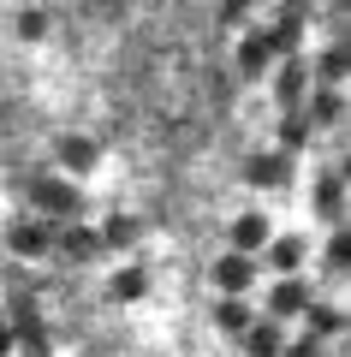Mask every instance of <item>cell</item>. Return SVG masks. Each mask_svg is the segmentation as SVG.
I'll return each instance as SVG.
<instances>
[{"label": "cell", "mask_w": 351, "mask_h": 357, "mask_svg": "<svg viewBox=\"0 0 351 357\" xmlns=\"http://www.w3.org/2000/svg\"><path fill=\"white\" fill-rule=\"evenodd\" d=\"M6 351H13V328H0V357H6Z\"/></svg>", "instance_id": "d6986e66"}, {"label": "cell", "mask_w": 351, "mask_h": 357, "mask_svg": "<svg viewBox=\"0 0 351 357\" xmlns=\"http://www.w3.org/2000/svg\"><path fill=\"white\" fill-rule=\"evenodd\" d=\"M239 60H244V72H256V66L268 60V36H256V42H244V54H239Z\"/></svg>", "instance_id": "8fae6325"}, {"label": "cell", "mask_w": 351, "mask_h": 357, "mask_svg": "<svg viewBox=\"0 0 351 357\" xmlns=\"http://www.w3.org/2000/svg\"><path fill=\"white\" fill-rule=\"evenodd\" d=\"M244 178H251V185H286V155H256V161L244 167Z\"/></svg>", "instance_id": "277c9868"}, {"label": "cell", "mask_w": 351, "mask_h": 357, "mask_svg": "<svg viewBox=\"0 0 351 357\" xmlns=\"http://www.w3.org/2000/svg\"><path fill=\"white\" fill-rule=\"evenodd\" d=\"M274 89H280V102H286V107L304 102V89H310V66H304V60H286V66H280V84H274Z\"/></svg>", "instance_id": "7a4b0ae2"}, {"label": "cell", "mask_w": 351, "mask_h": 357, "mask_svg": "<svg viewBox=\"0 0 351 357\" xmlns=\"http://www.w3.org/2000/svg\"><path fill=\"white\" fill-rule=\"evenodd\" d=\"M315 328H322V333H334V328H339V316H334L327 304H315Z\"/></svg>", "instance_id": "ac0fdd59"}, {"label": "cell", "mask_w": 351, "mask_h": 357, "mask_svg": "<svg viewBox=\"0 0 351 357\" xmlns=\"http://www.w3.org/2000/svg\"><path fill=\"white\" fill-rule=\"evenodd\" d=\"M280 357H327V351H322V345H315V340H298V345H292V351H280Z\"/></svg>", "instance_id": "e0dca14e"}, {"label": "cell", "mask_w": 351, "mask_h": 357, "mask_svg": "<svg viewBox=\"0 0 351 357\" xmlns=\"http://www.w3.org/2000/svg\"><path fill=\"white\" fill-rule=\"evenodd\" d=\"M232 244H239V256L244 250H262V244H268V220L262 215H239V220H232Z\"/></svg>", "instance_id": "3957f363"}, {"label": "cell", "mask_w": 351, "mask_h": 357, "mask_svg": "<svg viewBox=\"0 0 351 357\" xmlns=\"http://www.w3.org/2000/svg\"><path fill=\"white\" fill-rule=\"evenodd\" d=\"M251 280H256V262L251 256H239V250H226L221 262H214V286H221V292H251Z\"/></svg>", "instance_id": "6da1fadb"}, {"label": "cell", "mask_w": 351, "mask_h": 357, "mask_svg": "<svg viewBox=\"0 0 351 357\" xmlns=\"http://www.w3.org/2000/svg\"><path fill=\"white\" fill-rule=\"evenodd\" d=\"M280 137H286V143H304V137H310V119H304V114H286V126H280Z\"/></svg>", "instance_id": "4fadbf2b"}, {"label": "cell", "mask_w": 351, "mask_h": 357, "mask_svg": "<svg viewBox=\"0 0 351 357\" xmlns=\"http://www.w3.org/2000/svg\"><path fill=\"white\" fill-rule=\"evenodd\" d=\"M315 77H322V84H339V77H345V60H339V54H322V66H315Z\"/></svg>", "instance_id": "7c38bea8"}, {"label": "cell", "mask_w": 351, "mask_h": 357, "mask_svg": "<svg viewBox=\"0 0 351 357\" xmlns=\"http://www.w3.org/2000/svg\"><path fill=\"white\" fill-rule=\"evenodd\" d=\"M315 203H322V215H327V220L339 215V173H327V178H322V191H315Z\"/></svg>", "instance_id": "30bf717a"}, {"label": "cell", "mask_w": 351, "mask_h": 357, "mask_svg": "<svg viewBox=\"0 0 351 357\" xmlns=\"http://www.w3.org/2000/svg\"><path fill=\"white\" fill-rule=\"evenodd\" d=\"M13 250H30V256L48 250V232H42V227H13Z\"/></svg>", "instance_id": "9c48e42d"}, {"label": "cell", "mask_w": 351, "mask_h": 357, "mask_svg": "<svg viewBox=\"0 0 351 357\" xmlns=\"http://www.w3.org/2000/svg\"><path fill=\"white\" fill-rule=\"evenodd\" d=\"M244 351H256V357H280V333L268 328V321H251V328H244Z\"/></svg>", "instance_id": "5b68a950"}, {"label": "cell", "mask_w": 351, "mask_h": 357, "mask_svg": "<svg viewBox=\"0 0 351 357\" xmlns=\"http://www.w3.org/2000/svg\"><path fill=\"white\" fill-rule=\"evenodd\" d=\"M214 321H221L226 333H244V328H251V310H244V298H226V304L214 310Z\"/></svg>", "instance_id": "52a82bcc"}, {"label": "cell", "mask_w": 351, "mask_h": 357, "mask_svg": "<svg viewBox=\"0 0 351 357\" xmlns=\"http://www.w3.org/2000/svg\"><path fill=\"white\" fill-rule=\"evenodd\" d=\"M304 310H310V292L286 280V286L274 292V316H280V321H292V316H304Z\"/></svg>", "instance_id": "8992f818"}, {"label": "cell", "mask_w": 351, "mask_h": 357, "mask_svg": "<svg viewBox=\"0 0 351 357\" xmlns=\"http://www.w3.org/2000/svg\"><path fill=\"white\" fill-rule=\"evenodd\" d=\"M36 197H42V208H77V203H72V191H60V185H42Z\"/></svg>", "instance_id": "5bb4252c"}, {"label": "cell", "mask_w": 351, "mask_h": 357, "mask_svg": "<svg viewBox=\"0 0 351 357\" xmlns=\"http://www.w3.org/2000/svg\"><path fill=\"white\" fill-rule=\"evenodd\" d=\"M113 292H119V298H131V292H143V274H119V280H113Z\"/></svg>", "instance_id": "2e32d148"}, {"label": "cell", "mask_w": 351, "mask_h": 357, "mask_svg": "<svg viewBox=\"0 0 351 357\" xmlns=\"http://www.w3.org/2000/svg\"><path fill=\"white\" fill-rule=\"evenodd\" d=\"M268 262H274V268H280V274H292V268H298V262H304V244H292V238H280V244H274V250H268Z\"/></svg>", "instance_id": "ba28073f"}, {"label": "cell", "mask_w": 351, "mask_h": 357, "mask_svg": "<svg viewBox=\"0 0 351 357\" xmlns=\"http://www.w3.org/2000/svg\"><path fill=\"white\" fill-rule=\"evenodd\" d=\"M339 119V96H322V102H315V126H334Z\"/></svg>", "instance_id": "9a60e30c"}]
</instances>
